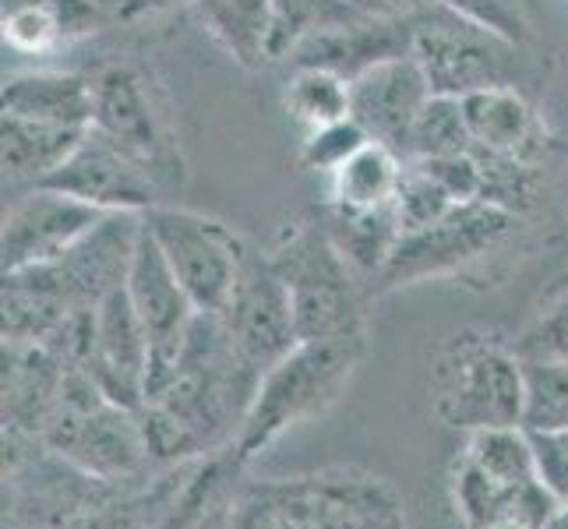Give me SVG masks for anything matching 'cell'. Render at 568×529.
I'll return each instance as SVG.
<instances>
[{"instance_id": "cell-1", "label": "cell", "mask_w": 568, "mask_h": 529, "mask_svg": "<svg viewBox=\"0 0 568 529\" xmlns=\"http://www.w3.org/2000/svg\"><path fill=\"white\" fill-rule=\"evenodd\" d=\"M258 382L262 370L247 364V357L233 343L223 315L199 311L187 328L178 378L152 403L163 406L166 414H173L187 427V435L202 448V456L230 452L254 403Z\"/></svg>"}, {"instance_id": "cell-2", "label": "cell", "mask_w": 568, "mask_h": 529, "mask_svg": "<svg viewBox=\"0 0 568 529\" xmlns=\"http://www.w3.org/2000/svg\"><path fill=\"white\" fill-rule=\"evenodd\" d=\"M367 353V332L364 336H336V339H307L297 343L280 364H272L247 417L233 438V452L241 462L265 452L276 445L290 427L325 417L332 406L343 399L349 378Z\"/></svg>"}, {"instance_id": "cell-3", "label": "cell", "mask_w": 568, "mask_h": 529, "mask_svg": "<svg viewBox=\"0 0 568 529\" xmlns=\"http://www.w3.org/2000/svg\"><path fill=\"white\" fill-rule=\"evenodd\" d=\"M268 258L290 289L301 343L364 336L371 301L367 283L328 241L318 215L280 226L276 241L268 244Z\"/></svg>"}, {"instance_id": "cell-4", "label": "cell", "mask_w": 568, "mask_h": 529, "mask_svg": "<svg viewBox=\"0 0 568 529\" xmlns=\"http://www.w3.org/2000/svg\"><path fill=\"white\" fill-rule=\"evenodd\" d=\"M430 409L453 430L516 427L526 409V364L513 343L466 328L448 339L430 370Z\"/></svg>"}, {"instance_id": "cell-5", "label": "cell", "mask_w": 568, "mask_h": 529, "mask_svg": "<svg viewBox=\"0 0 568 529\" xmlns=\"http://www.w3.org/2000/svg\"><path fill=\"white\" fill-rule=\"evenodd\" d=\"M388 512H399V498L382 477L332 469L237 487L230 522L233 529H364Z\"/></svg>"}, {"instance_id": "cell-6", "label": "cell", "mask_w": 568, "mask_h": 529, "mask_svg": "<svg viewBox=\"0 0 568 529\" xmlns=\"http://www.w3.org/2000/svg\"><path fill=\"white\" fill-rule=\"evenodd\" d=\"M519 233V215L491 202H463L445 220L403 233L382 276L371 283V297H385L424 279H445L498 254Z\"/></svg>"}, {"instance_id": "cell-7", "label": "cell", "mask_w": 568, "mask_h": 529, "mask_svg": "<svg viewBox=\"0 0 568 529\" xmlns=\"http://www.w3.org/2000/svg\"><path fill=\"white\" fill-rule=\"evenodd\" d=\"M89 128L149 166L160 184H166V176L181 173V152L173 142L166 95L142 68L110 64L92 78Z\"/></svg>"}, {"instance_id": "cell-8", "label": "cell", "mask_w": 568, "mask_h": 529, "mask_svg": "<svg viewBox=\"0 0 568 529\" xmlns=\"http://www.w3.org/2000/svg\"><path fill=\"white\" fill-rule=\"evenodd\" d=\"M523 47L487 32L442 4L414 22V53L435 95L466 100L491 85H516L513 53Z\"/></svg>"}, {"instance_id": "cell-9", "label": "cell", "mask_w": 568, "mask_h": 529, "mask_svg": "<svg viewBox=\"0 0 568 529\" xmlns=\"http://www.w3.org/2000/svg\"><path fill=\"white\" fill-rule=\"evenodd\" d=\"M145 226L191 304L199 311L223 315L233 279H237L241 230L178 205H155L145 212Z\"/></svg>"}, {"instance_id": "cell-10", "label": "cell", "mask_w": 568, "mask_h": 529, "mask_svg": "<svg viewBox=\"0 0 568 529\" xmlns=\"http://www.w3.org/2000/svg\"><path fill=\"white\" fill-rule=\"evenodd\" d=\"M142 226L145 215L139 212H106L61 258L18 272H26L32 283L53 293L68 311L100 307L110 293H116L128 283Z\"/></svg>"}, {"instance_id": "cell-11", "label": "cell", "mask_w": 568, "mask_h": 529, "mask_svg": "<svg viewBox=\"0 0 568 529\" xmlns=\"http://www.w3.org/2000/svg\"><path fill=\"white\" fill-rule=\"evenodd\" d=\"M223 322L247 364L258 367L262 375L301 343L290 289L272 265L268 247L262 251L244 233L237 247V279H233L230 301L223 307Z\"/></svg>"}, {"instance_id": "cell-12", "label": "cell", "mask_w": 568, "mask_h": 529, "mask_svg": "<svg viewBox=\"0 0 568 529\" xmlns=\"http://www.w3.org/2000/svg\"><path fill=\"white\" fill-rule=\"evenodd\" d=\"M43 187L64 191L100 212L145 215L155 205H163V184L155 181V173L142 166L134 155H128L121 145L103 139L95 128L85 131L82 145L68 155V163Z\"/></svg>"}, {"instance_id": "cell-13", "label": "cell", "mask_w": 568, "mask_h": 529, "mask_svg": "<svg viewBox=\"0 0 568 529\" xmlns=\"http://www.w3.org/2000/svg\"><path fill=\"white\" fill-rule=\"evenodd\" d=\"M43 441L50 452L68 459L78 474H89L103 484L131 480L149 466V448L142 438L139 409L103 403L92 414L53 424L43 430Z\"/></svg>"}, {"instance_id": "cell-14", "label": "cell", "mask_w": 568, "mask_h": 529, "mask_svg": "<svg viewBox=\"0 0 568 529\" xmlns=\"http://www.w3.org/2000/svg\"><path fill=\"white\" fill-rule=\"evenodd\" d=\"M414 50V22L406 18H382L357 8L332 14L328 22L311 29L286 61L293 68H325L354 82L357 74L392 57H406Z\"/></svg>"}, {"instance_id": "cell-15", "label": "cell", "mask_w": 568, "mask_h": 529, "mask_svg": "<svg viewBox=\"0 0 568 529\" xmlns=\"http://www.w3.org/2000/svg\"><path fill=\"white\" fill-rule=\"evenodd\" d=\"M106 212L71 199L53 187L22 191L4 212V237H0V262L4 272L47 265L71 251Z\"/></svg>"}, {"instance_id": "cell-16", "label": "cell", "mask_w": 568, "mask_h": 529, "mask_svg": "<svg viewBox=\"0 0 568 529\" xmlns=\"http://www.w3.org/2000/svg\"><path fill=\"white\" fill-rule=\"evenodd\" d=\"M430 85L414 53L392 57L367 68L349 82V116L367 131L371 142H382L409 163L417 116L430 100Z\"/></svg>"}, {"instance_id": "cell-17", "label": "cell", "mask_w": 568, "mask_h": 529, "mask_svg": "<svg viewBox=\"0 0 568 529\" xmlns=\"http://www.w3.org/2000/svg\"><path fill=\"white\" fill-rule=\"evenodd\" d=\"M85 370L106 391L110 403L128 409L145 406L149 336L124 286L95 307V339Z\"/></svg>"}, {"instance_id": "cell-18", "label": "cell", "mask_w": 568, "mask_h": 529, "mask_svg": "<svg viewBox=\"0 0 568 529\" xmlns=\"http://www.w3.org/2000/svg\"><path fill=\"white\" fill-rule=\"evenodd\" d=\"M463 113H466L469 139H474L469 152L508 155V160L540 166L547 149H551L544 116L516 85H491L466 95Z\"/></svg>"}, {"instance_id": "cell-19", "label": "cell", "mask_w": 568, "mask_h": 529, "mask_svg": "<svg viewBox=\"0 0 568 529\" xmlns=\"http://www.w3.org/2000/svg\"><path fill=\"white\" fill-rule=\"evenodd\" d=\"M64 382V364L39 343H4V435L39 438Z\"/></svg>"}, {"instance_id": "cell-20", "label": "cell", "mask_w": 568, "mask_h": 529, "mask_svg": "<svg viewBox=\"0 0 568 529\" xmlns=\"http://www.w3.org/2000/svg\"><path fill=\"white\" fill-rule=\"evenodd\" d=\"M89 128L43 124L26 116H8L0 124V163H4V184L11 191L43 187L50 176L68 163V155L82 145Z\"/></svg>"}, {"instance_id": "cell-21", "label": "cell", "mask_w": 568, "mask_h": 529, "mask_svg": "<svg viewBox=\"0 0 568 529\" xmlns=\"http://www.w3.org/2000/svg\"><path fill=\"white\" fill-rule=\"evenodd\" d=\"M322 230L328 233V241L339 247L343 258L354 265L357 276L371 283L382 276V268L388 265L392 251H396L403 230L396 220V208L385 205V208H346L336 202H322V208L315 212Z\"/></svg>"}, {"instance_id": "cell-22", "label": "cell", "mask_w": 568, "mask_h": 529, "mask_svg": "<svg viewBox=\"0 0 568 529\" xmlns=\"http://www.w3.org/2000/svg\"><path fill=\"white\" fill-rule=\"evenodd\" d=\"M8 116L43 124L89 128L92 124V82L68 71H18L0 95Z\"/></svg>"}, {"instance_id": "cell-23", "label": "cell", "mask_w": 568, "mask_h": 529, "mask_svg": "<svg viewBox=\"0 0 568 529\" xmlns=\"http://www.w3.org/2000/svg\"><path fill=\"white\" fill-rule=\"evenodd\" d=\"M202 29L233 64L272 61V0H191Z\"/></svg>"}, {"instance_id": "cell-24", "label": "cell", "mask_w": 568, "mask_h": 529, "mask_svg": "<svg viewBox=\"0 0 568 529\" xmlns=\"http://www.w3.org/2000/svg\"><path fill=\"white\" fill-rule=\"evenodd\" d=\"M406 160L382 142H367L361 152L328 176V202L346 208H385L396 202Z\"/></svg>"}, {"instance_id": "cell-25", "label": "cell", "mask_w": 568, "mask_h": 529, "mask_svg": "<svg viewBox=\"0 0 568 529\" xmlns=\"http://www.w3.org/2000/svg\"><path fill=\"white\" fill-rule=\"evenodd\" d=\"M463 456L484 469L487 477H495L498 484H530L540 480L537 474V452L534 438L523 424L516 427H484L466 435Z\"/></svg>"}, {"instance_id": "cell-26", "label": "cell", "mask_w": 568, "mask_h": 529, "mask_svg": "<svg viewBox=\"0 0 568 529\" xmlns=\"http://www.w3.org/2000/svg\"><path fill=\"white\" fill-rule=\"evenodd\" d=\"M283 106L304 131L349 116V82L325 68H293L283 89Z\"/></svg>"}, {"instance_id": "cell-27", "label": "cell", "mask_w": 568, "mask_h": 529, "mask_svg": "<svg viewBox=\"0 0 568 529\" xmlns=\"http://www.w3.org/2000/svg\"><path fill=\"white\" fill-rule=\"evenodd\" d=\"M68 311L26 272H4V343H47Z\"/></svg>"}, {"instance_id": "cell-28", "label": "cell", "mask_w": 568, "mask_h": 529, "mask_svg": "<svg viewBox=\"0 0 568 529\" xmlns=\"http://www.w3.org/2000/svg\"><path fill=\"white\" fill-rule=\"evenodd\" d=\"M526 364V409L523 427L565 430L568 427V360H523Z\"/></svg>"}, {"instance_id": "cell-29", "label": "cell", "mask_w": 568, "mask_h": 529, "mask_svg": "<svg viewBox=\"0 0 568 529\" xmlns=\"http://www.w3.org/2000/svg\"><path fill=\"white\" fill-rule=\"evenodd\" d=\"M474 149L466 128L463 100L453 95H430L424 113L417 116L414 145H409V160H430V155H459Z\"/></svg>"}, {"instance_id": "cell-30", "label": "cell", "mask_w": 568, "mask_h": 529, "mask_svg": "<svg viewBox=\"0 0 568 529\" xmlns=\"http://www.w3.org/2000/svg\"><path fill=\"white\" fill-rule=\"evenodd\" d=\"M456 205L459 202H453V194H448L420 163H414V160L406 163L399 191H396V202H392L403 233H414V230H424L430 223L445 220V215L453 212Z\"/></svg>"}, {"instance_id": "cell-31", "label": "cell", "mask_w": 568, "mask_h": 529, "mask_svg": "<svg viewBox=\"0 0 568 529\" xmlns=\"http://www.w3.org/2000/svg\"><path fill=\"white\" fill-rule=\"evenodd\" d=\"M346 8L354 4H346V0H272V61H286L290 50L311 29H318Z\"/></svg>"}, {"instance_id": "cell-32", "label": "cell", "mask_w": 568, "mask_h": 529, "mask_svg": "<svg viewBox=\"0 0 568 529\" xmlns=\"http://www.w3.org/2000/svg\"><path fill=\"white\" fill-rule=\"evenodd\" d=\"M445 11H453L466 22H474L487 32H495L516 47L534 43V22L523 0H438Z\"/></svg>"}, {"instance_id": "cell-33", "label": "cell", "mask_w": 568, "mask_h": 529, "mask_svg": "<svg viewBox=\"0 0 568 529\" xmlns=\"http://www.w3.org/2000/svg\"><path fill=\"white\" fill-rule=\"evenodd\" d=\"M367 131L354 121V116H346V121H336V124H325V128H315L304 134L301 142V155L297 163L304 170H315V173H336L349 155L361 152L367 145Z\"/></svg>"}, {"instance_id": "cell-34", "label": "cell", "mask_w": 568, "mask_h": 529, "mask_svg": "<svg viewBox=\"0 0 568 529\" xmlns=\"http://www.w3.org/2000/svg\"><path fill=\"white\" fill-rule=\"evenodd\" d=\"M513 346L523 360H568V286L537 311Z\"/></svg>"}, {"instance_id": "cell-35", "label": "cell", "mask_w": 568, "mask_h": 529, "mask_svg": "<svg viewBox=\"0 0 568 529\" xmlns=\"http://www.w3.org/2000/svg\"><path fill=\"white\" fill-rule=\"evenodd\" d=\"M420 163L435 181L453 194V202H480L484 199V170L474 152L459 155H430V160H414Z\"/></svg>"}, {"instance_id": "cell-36", "label": "cell", "mask_w": 568, "mask_h": 529, "mask_svg": "<svg viewBox=\"0 0 568 529\" xmlns=\"http://www.w3.org/2000/svg\"><path fill=\"white\" fill-rule=\"evenodd\" d=\"M534 452H537V474L544 487L558 501H568V427L565 430H540L534 435Z\"/></svg>"}, {"instance_id": "cell-37", "label": "cell", "mask_w": 568, "mask_h": 529, "mask_svg": "<svg viewBox=\"0 0 568 529\" xmlns=\"http://www.w3.org/2000/svg\"><path fill=\"white\" fill-rule=\"evenodd\" d=\"M357 11L367 14H382V18H406V22H417L427 11L438 8V0H346Z\"/></svg>"}, {"instance_id": "cell-38", "label": "cell", "mask_w": 568, "mask_h": 529, "mask_svg": "<svg viewBox=\"0 0 568 529\" xmlns=\"http://www.w3.org/2000/svg\"><path fill=\"white\" fill-rule=\"evenodd\" d=\"M110 22H139V18L160 14L166 8H173L178 0H92Z\"/></svg>"}, {"instance_id": "cell-39", "label": "cell", "mask_w": 568, "mask_h": 529, "mask_svg": "<svg viewBox=\"0 0 568 529\" xmlns=\"http://www.w3.org/2000/svg\"><path fill=\"white\" fill-rule=\"evenodd\" d=\"M364 529H406L403 526V508H399V512H388V516L375 519V522H367Z\"/></svg>"}, {"instance_id": "cell-40", "label": "cell", "mask_w": 568, "mask_h": 529, "mask_svg": "<svg viewBox=\"0 0 568 529\" xmlns=\"http://www.w3.org/2000/svg\"><path fill=\"white\" fill-rule=\"evenodd\" d=\"M544 529H568V501H558V508L551 512V519L544 522Z\"/></svg>"}, {"instance_id": "cell-41", "label": "cell", "mask_w": 568, "mask_h": 529, "mask_svg": "<svg viewBox=\"0 0 568 529\" xmlns=\"http://www.w3.org/2000/svg\"><path fill=\"white\" fill-rule=\"evenodd\" d=\"M491 529H544V526L534 522V519H505V522H498Z\"/></svg>"}, {"instance_id": "cell-42", "label": "cell", "mask_w": 568, "mask_h": 529, "mask_svg": "<svg viewBox=\"0 0 568 529\" xmlns=\"http://www.w3.org/2000/svg\"><path fill=\"white\" fill-rule=\"evenodd\" d=\"M205 529H233V522H230V512H223L220 519H212Z\"/></svg>"}]
</instances>
